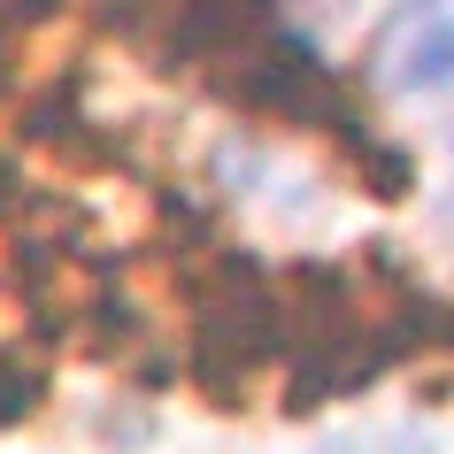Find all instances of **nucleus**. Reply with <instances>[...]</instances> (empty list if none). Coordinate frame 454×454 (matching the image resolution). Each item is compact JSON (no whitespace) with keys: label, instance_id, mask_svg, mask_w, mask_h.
Instances as JSON below:
<instances>
[{"label":"nucleus","instance_id":"f257e3e1","mask_svg":"<svg viewBox=\"0 0 454 454\" xmlns=\"http://www.w3.org/2000/svg\"><path fill=\"white\" fill-rule=\"evenodd\" d=\"M370 85L385 100H416L454 85V0H393L370 31Z\"/></svg>","mask_w":454,"mask_h":454}]
</instances>
